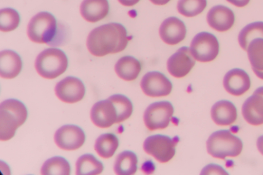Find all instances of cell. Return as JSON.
<instances>
[{
	"mask_svg": "<svg viewBox=\"0 0 263 175\" xmlns=\"http://www.w3.org/2000/svg\"><path fill=\"white\" fill-rule=\"evenodd\" d=\"M128 41L127 32L124 26L110 23L93 29L87 36L86 46L92 55L101 57L124 50Z\"/></svg>",
	"mask_w": 263,
	"mask_h": 175,
	"instance_id": "obj_1",
	"label": "cell"
},
{
	"mask_svg": "<svg viewBox=\"0 0 263 175\" xmlns=\"http://www.w3.org/2000/svg\"><path fill=\"white\" fill-rule=\"evenodd\" d=\"M64 28L58 27L55 17L46 11L40 12L30 20L27 35L33 42L50 46L61 44L64 37Z\"/></svg>",
	"mask_w": 263,
	"mask_h": 175,
	"instance_id": "obj_2",
	"label": "cell"
},
{
	"mask_svg": "<svg viewBox=\"0 0 263 175\" xmlns=\"http://www.w3.org/2000/svg\"><path fill=\"white\" fill-rule=\"evenodd\" d=\"M28 115L25 105L20 101L9 99L0 105V140H10L16 129L26 121Z\"/></svg>",
	"mask_w": 263,
	"mask_h": 175,
	"instance_id": "obj_3",
	"label": "cell"
},
{
	"mask_svg": "<svg viewBox=\"0 0 263 175\" xmlns=\"http://www.w3.org/2000/svg\"><path fill=\"white\" fill-rule=\"evenodd\" d=\"M242 148L241 139L226 129L212 133L206 141L208 152L212 157L221 159L238 156Z\"/></svg>",
	"mask_w": 263,
	"mask_h": 175,
	"instance_id": "obj_4",
	"label": "cell"
},
{
	"mask_svg": "<svg viewBox=\"0 0 263 175\" xmlns=\"http://www.w3.org/2000/svg\"><path fill=\"white\" fill-rule=\"evenodd\" d=\"M68 59L63 51L49 48L42 51L35 61V68L43 78L54 79L63 74L68 67Z\"/></svg>",
	"mask_w": 263,
	"mask_h": 175,
	"instance_id": "obj_5",
	"label": "cell"
},
{
	"mask_svg": "<svg viewBox=\"0 0 263 175\" xmlns=\"http://www.w3.org/2000/svg\"><path fill=\"white\" fill-rule=\"evenodd\" d=\"M178 139L162 134H155L147 137L143 143L144 151L160 163L171 160L176 152Z\"/></svg>",
	"mask_w": 263,
	"mask_h": 175,
	"instance_id": "obj_6",
	"label": "cell"
},
{
	"mask_svg": "<svg viewBox=\"0 0 263 175\" xmlns=\"http://www.w3.org/2000/svg\"><path fill=\"white\" fill-rule=\"evenodd\" d=\"M190 49L196 60L201 62H209L213 61L218 55L219 45L214 35L208 32H201L193 38Z\"/></svg>",
	"mask_w": 263,
	"mask_h": 175,
	"instance_id": "obj_7",
	"label": "cell"
},
{
	"mask_svg": "<svg viewBox=\"0 0 263 175\" xmlns=\"http://www.w3.org/2000/svg\"><path fill=\"white\" fill-rule=\"evenodd\" d=\"M174 107L168 101L156 102L150 104L143 116L146 127L150 130L166 128L174 113Z\"/></svg>",
	"mask_w": 263,
	"mask_h": 175,
	"instance_id": "obj_8",
	"label": "cell"
},
{
	"mask_svg": "<svg viewBox=\"0 0 263 175\" xmlns=\"http://www.w3.org/2000/svg\"><path fill=\"white\" fill-rule=\"evenodd\" d=\"M54 140L56 145L65 150H74L84 143L85 134L79 126L67 124L63 125L55 132Z\"/></svg>",
	"mask_w": 263,
	"mask_h": 175,
	"instance_id": "obj_9",
	"label": "cell"
},
{
	"mask_svg": "<svg viewBox=\"0 0 263 175\" xmlns=\"http://www.w3.org/2000/svg\"><path fill=\"white\" fill-rule=\"evenodd\" d=\"M140 86L144 94L151 97L166 96L173 88L169 79L157 71L146 73L141 81Z\"/></svg>",
	"mask_w": 263,
	"mask_h": 175,
	"instance_id": "obj_10",
	"label": "cell"
},
{
	"mask_svg": "<svg viewBox=\"0 0 263 175\" xmlns=\"http://www.w3.org/2000/svg\"><path fill=\"white\" fill-rule=\"evenodd\" d=\"M59 100L67 103H74L82 100L85 87L82 81L74 76H67L59 82L54 89Z\"/></svg>",
	"mask_w": 263,
	"mask_h": 175,
	"instance_id": "obj_11",
	"label": "cell"
},
{
	"mask_svg": "<svg viewBox=\"0 0 263 175\" xmlns=\"http://www.w3.org/2000/svg\"><path fill=\"white\" fill-rule=\"evenodd\" d=\"M195 64V60L190 49L184 46L169 57L167 62V69L172 76L181 78L186 75Z\"/></svg>",
	"mask_w": 263,
	"mask_h": 175,
	"instance_id": "obj_12",
	"label": "cell"
},
{
	"mask_svg": "<svg viewBox=\"0 0 263 175\" xmlns=\"http://www.w3.org/2000/svg\"><path fill=\"white\" fill-rule=\"evenodd\" d=\"M92 122L102 128L110 127L117 123L118 115L113 103L108 98L96 103L90 111Z\"/></svg>",
	"mask_w": 263,
	"mask_h": 175,
	"instance_id": "obj_13",
	"label": "cell"
},
{
	"mask_svg": "<svg viewBox=\"0 0 263 175\" xmlns=\"http://www.w3.org/2000/svg\"><path fill=\"white\" fill-rule=\"evenodd\" d=\"M242 114L250 124H263V86L257 88L243 103Z\"/></svg>",
	"mask_w": 263,
	"mask_h": 175,
	"instance_id": "obj_14",
	"label": "cell"
},
{
	"mask_svg": "<svg viewBox=\"0 0 263 175\" xmlns=\"http://www.w3.org/2000/svg\"><path fill=\"white\" fill-rule=\"evenodd\" d=\"M159 32L161 38L164 43L170 45H175L184 39L186 29L181 20L176 17L172 16L163 21Z\"/></svg>",
	"mask_w": 263,
	"mask_h": 175,
	"instance_id": "obj_15",
	"label": "cell"
},
{
	"mask_svg": "<svg viewBox=\"0 0 263 175\" xmlns=\"http://www.w3.org/2000/svg\"><path fill=\"white\" fill-rule=\"evenodd\" d=\"M223 85L226 90L232 95L239 96L250 88L251 80L248 74L240 68H234L225 74Z\"/></svg>",
	"mask_w": 263,
	"mask_h": 175,
	"instance_id": "obj_16",
	"label": "cell"
},
{
	"mask_svg": "<svg viewBox=\"0 0 263 175\" xmlns=\"http://www.w3.org/2000/svg\"><path fill=\"white\" fill-rule=\"evenodd\" d=\"M206 20L211 28L219 32H224L233 26L235 15L229 8L219 5L210 9L207 14Z\"/></svg>",
	"mask_w": 263,
	"mask_h": 175,
	"instance_id": "obj_17",
	"label": "cell"
},
{
	"mask_svg": "<svg viewBox=\"0 0 263 175\" xmlns=\"http://www.w3.org/2000/svg\"><path fill=\"white\" fill-rule=\"evenodd\" d=\"M109 10L108 0H83L80 8L82 17L90 23H96L104 18Z\"/></svg>",
	"mask_w": 263,
	"mask_h": 175,
	"instance_id": "obj_18",
	"label": "cell"
},
{
	"mask_svg": "<svg viewBox=\"0 0 263 175\" xmlns=\"http://www.w3.org/2000/svg\"><path fill=\"white\" fill-rule=\"evenodd\" d=\"M22 61L19 54L13 50H4L0 53V75L6 79L17 76L22 69Z\"/></svg>",
	"mask_w": 263,
	"mask_h": 175,
	"instance_id": "obj_19",
	"label": "cell"
},
{
	"mask_svg": "<svg viewBox=\"0 0 263 175\" xmlns=\"http://www.w3.org/2000/svg\"><path fill=\"white\" fill-rule=\"evenodd\" d=\"M211 114L213 121L221 126L233 124L237 117L235 106L232 102L226 100L215 103L211 108Z\"/></svg>",
	"mask_w": 263,
	"mask_h": 175,
	"instance_id": "obj_20",
	"label": "cell"
},
{
	"mask_svg": "<svg viewBox=\"0 0 263 175\" xmlns=\"http://www.w3.org/2000/svg\"><path fill=\"white\" fill-rule=\"evenodd\" d=\"M115 70L121 79L133 81L137 78L141 70V64L139 60L132 56H124L118 60L115 66Z\"/></svg>",
	"mask_w": 263,
	"mask_h": 175,
	"instance_id": "obj_21",
	"label": "cell"
},
{
	"mask_svg": "<svg viewBox=\"0 0 263 175\" xmlns=\"http://www.w3.org/2000/svg\"><path fill=\"white\" fill-rule=\"evenodd\" d=\"M246 51L253 71L263 80V38H256L251 41Z\"/></svg>",
	"mask_w": 263,
	"mask_h": 175,
	"instance_id": "obj_22",
	"label": "cell"
},
{
	"mask_svg": "<svg viewBox=\"0 0 263 175\" xmlns=\"http://www.w3.org/2000/svg\"><path fill=\"white\" fill-rule=\"evenodd\" d=\"M138 158L133 151L125 150L117 157L114 166L115 173L119 175H131L137 170Z\"/></svg>",
	"mask_w": 263,
	"mask_h": 175,
	"instance_id": "obj_23",
	"label": "cell"
},
{
	"mask_svg": "<svg viewBox=\"0 0 263 175\" xmlns=\"http://www.w3.org/2000/svg\"><path fill=\"white\" fill-rule=\"evenodd\" d=\"M119 144L118 138L115 134L106 133L97 138L95 144V150L99 156L107 159L113 156Z\"/></svg>",
	"mask_w": 263,
	"mask_h": 175,
	"instance_id": "obj_24",
	"label": "cell"
},
{
	"mask_svg": "<svg viewBox=\"0 0 263 175\" xmlns=\"http://www.w3.org/2000/svg\"><path fill=\"white\" fill-rule=\"evenodd\" d=\"M103 169L102 163L90 153L82 155L76 163V174L78 175L99 174Z\"/></svg>",
	"mask_w": 263,
	"mask_h": 175,
	"instance_id": "obj_25",
	"label": "cell"
},
{
	"mask_svg": "<svg viewBox=\"0 0 263 175\" xmlns=\"http://www.w3.org/2000/svg\"><path fill=\"white\" fill-rule=\"evenodd\" d=\"M70 166L63 157L55 156L46 160L41 167V173L43 175H69Z\"/></svg>",
	"mask_w": 263,
	"mask_h": 175,
	"instance_id": "obj_26",
	"label": "cell"
},
{
	"mask_svg": "<svg viewBox=\"0 0 263 175\" xmlns=\"http://www.w3.org/2000/svg\"><path fill=\"white\" fill-rule=\"evenodd\" d=\"M256 38H263V22H255L246 25L240 31L238 41L240 47L246 51L250 42Z\"/></svg>",
	"mask_w": 263,
	"mask_h": 175,
	"instance_id": "obj_27",
	"label": "cell"
},
{
	"mask_svg": "<svg viewBox=\"0 0 263 175\" xmlns=\"http://www.w3.org/2000/svg\"><path fill=\"white\" fill-rule=\"evenodd\" d=\"M108 99L113 103L117 112V123H121L129 118L133 113V106L130 100L126 96L116 94Z\"/></svg>",
	"mask_w": 263,
	"mask_h": 175,
	"instance_id": "obj_28",
	"label": "cell"
},
{
	"mask_svg": "<svg viewBox=\"0 0 263 175\" xmlns=\"http://www.w3.org/2000/svg\"><path fill=\"white\" fill-rule=\"evenodd\" d=\"M206 5V0H179L177 8L181 14L193 17L201 13Z\"/></svg>",
	"mask_w": 263,
	"mask_h": 175,
	"instance_id": "obj_29",
	"label": "cell"
},
{
	"mask_svg": "<svg viewBox=\"0 0 263 175\" xmlns=\"http://www.w3.org/2000/svg\"><path fill=\"white\" fill-rule=\"evenodd\" d=\"M20 16L11 8L2 9L0 11V30L7 32L15 30L19 25Z\"/></svg>",
	"mask_w": 263,
	"mask_h": 175,
	"instance_id": "obj_30",
	"label": "cell"
},
{
	"mask_svg": "<svg viewBox=\"0 0 263 175\" xmlns=\"http://www.w3.org/2000/svg\"><path fill=\"white\" fill-rule=\"evenodd\" d=\"M201 174H228L227 172L220 166L210 164L205 166L201 171Z\"/></svg>",
	"mask_w": 263,
	"mask_h": 175,
	"instance_id": "obj_31",
	"label": "cell"
},
{
	"mask_svg": "<svg viewBox=\"0 0 263 175\" xmlns=\"http://www.w3.org/2000/svg\"><path fill=\"white\" fill-rule=\"evenodd\" d=\"M232 5L238 7H245L248 4L250 0H226Z\"/></svg>",
	"mask_w": 263,
	"mask_h": 175,
	"instance_id": "obj_32",
	"label": "cell"
},
{
	"mask_svg": "<svg viewBox=\"0 0 263 175\" xmlns=\"http://www.w3.org/2000/svg\"><path fill=\"white\" fill-rule=\"evenodd\" d=\"M119 2L125 6H133L137 4L140 0H118Z\"/></svg>",
	"mask_w": 263,
	"mask_h": 175,
	"instance_id": "obj_33",
	"label": "cell"
},
{
	"mask_svg": "<svg viewBox=\"0 0 263 175\" xmlns=\"http://www.w3.org/2000/svg\"><path fill=\"white\" fill-rule=\"evenodd\" d=\"M256 145L258 150L263 155V135L258 138Z\"/></svg>",
	"mask_w": 263,
	"mask_h": 175,
	"instance_id": "obj_34",
	"label": "cell"
},
{
	"mask_svg": "<svg viewBox=\"0 0 263 175\" xmlns=\"http://www.w3.org/2000/svg\"><path fill=\"white\" fill-rule=\"evenodd\" d=\"M152 3L157 5H164L168 3L171 0H149Z\"/></svg>",
	"mask_w": 263,
	"mask_h": 175,
	"instance_id": "obj_35",
	"label": "cell"
}]
</instances>
